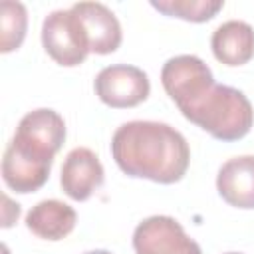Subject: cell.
<instances>
[{
	"mask_svg": "<svg viewBox=\"0 0 254 254\" xmlns=\"http://www.w3.org/2000/svg\"><path fill=\"white\" fill-rule=\"evenodd\" d=\"M111 157L135 179L171 185L185 177L190 163L187 139L161 121H127L111 137Z\"/></svg>",
	"mask_w": 254,
	"mask_h": 254,
	"instance_id": "1",
	"label": "cell"
},
{
	"mask_svg": "<svg viewBox=\"0 0 254 254\" xmlns=\"http://www.w3.org/2000/svg\"><path fill=\"white\" fill-rule=\"evenodd\" d=\"M183 115L224 143L246 137L254 123V109L248 97L240 89L218 83L187 107Z\"/></svg>",
	"mask_w": 254,
	"mask_h": 254,
	"instance_id": "2",
	"label": "cell"
},
{
	"mask_svg": "<svg viewBox=\"0 0 254 254\" xmlns=\"http://www.w3.org/2000/svg\"><path fill=\"white\" fill-rule=\"evenodd\" d=\"M161 83L183 113L214 85V77L210 67L198 56L181 54L165 62L161 69Z\"/></svg>",
	"mask_w": 254,
	"mask_h": 254,
	"instance_id": "3",
	"label": "cell"
},
{
	"mask_svg": "<svg viewBox=\"0 0 254 254\" xmlns=\"http://www.w3.org/2000/svg\"><path fill=\"white\" fill-rule=\"evenodd\" d=\"M65 141V121L64 117L48 107H40L34 111H28L16 129V135L10 143H14L24 153L54 161L56 153L62 149Z\"/></svg>",
	"mask_w": 254,
	"mask_h": 254,
	"instance_id": "4",
	"label": "cell"
},
{
	"mask_svg": "<svg viewBox=\"0 0 254 254\" xmlns=\"http://www.w3.org/2000/svg\"><path fill=\"white\" fill-rule=\"evenodd\" d=\"M42 46L46 54L64 67H75L85 62L89 44L71 10H54L42 24Z\"/></svg>",
	"mask_w": 254,
	"mask_h": 254,
	"instance_id": "5",
	"label": "cell"
},
{
	"mask_svg": "<svg viewBox=\"0 0 254 254\" xmlns=\"http://www.w3.org/2000/svg\"><path fill=\"white\" fill-rule=\"evenodd\" d=\"M95 93L97 97L113 107L127 109L143 103L151 93V83L147 73L137 65L115 64L103 67L95 77Z\"/></svg>",
	"mask_w": 254,
	"mask_h": 254,
	"instance_id": "6",
	"label": "cell"
},
{
	"mask_svg": "<svg viewBox=\"0 0 254 254\" xmlns=\"http://www.w3.org/2000/svg\"><path fill=\"white\" fill-rule=\"evenodd\" d=\"M133 248L137 254H202L198 242L173 216L165 214L149 216L137 224Z\"/></svg>",
	"mask_w": 254,
	"mask_h": 254,
	"instance_id": "7",
	"label": "cell"
},
{
	"mask_svg": "<svg viewBox=\"0 0 254 254\" xmlns=\"http://www.w3.org/2000/svg\"><path fill=\"white\" fill-rule=\"evenodd\" d=\"M77 18L85 40L89 44V52L105 56L115 52L121 46V24L115 14L99 2H77L69 8Z\"/></svg>",
	"mask_w": 254,
	"mask_h": 254,
	"instance_id": "8",
	"label": "cell"
},
{
	"mask_svg": "<svg viewBox=\"0 0 254 254\" xmlns=\"http://www.w3.org/2000/svg\"><path fill=\"white\" fill-rule=\"evenodd\" d=\"M105 173L99 157L87 149V147H77L67 153L64 165H62V189L64 192L77 202L87 200L101 185H103Z\"/></svg>",
	"mask_w": 254,
	"mask_h": 254,
	"instance_id": "9",
	"label": "cell"
},
{
	"mask_svg": "<svg viewBox=\"0 0 254 254\" xmlns=\"http://www.w3.org/2000/svg\"><path fill=\"white\" fill-rule=\"evenodd\" d=\"M52 163L54 161L36 159L18 149L14 143H8L2 159V179L8 189L20 194H28L46 185Z\"/></svg>",
	"mask_w": 254,
	"mask_h": 254,
	"instance_id": "10",
	"label": "cell"
},
{
	"mask_svg": "<svg viewBox=\"0 0 254 254\" xmlns=\"http://www.w3.org/2000/svg\"><path fill=\"white\" fill-rule=\"evenodd\" d=\"M216 189L224 202L234 208H254V155L228 159L216 175Z\"/></svg>",
	"mask_w": 254,
	"mask_h": 254,
	"instance_id": "11",
	"label": "cell"
},
{
	"mask_svg": "<svg viewBox=\"0 0 254 254\" xmlns=\"http://www.w3.org/2000/svg\"><path fill=\"white\" fill-rule=\"evenodd\" d=\"M210 48L220 64L230 67L244 65L254 56V30L242 20H228L214 30Z\"/></svg>",
	"mask_w": 254,
	"mask_h": 254,
	"instance_id": "12",
	"label": "cell"
},
{
	"mask_svg": "<svg viewBox=\"0 0 254 254\" xmlns=\"http://www.w3.org/2000/svg\"><path fill=\"white\" fill-rule=\"evenodd\" d=\"M77 222L75 210L56 198L40 200L36 206L30 208L26 216V226L32 234L44 240H62L65 238Z\"/></svg>",
	"mask_w": 254,
	"mask_h": 254,
	"instance_id": "13",
	"label": "cell"
},
{
	"mask_svg": "<svg viewBox=\"0 0 254 254\" xmlns=\"http://www.w3.org/2000/svg\"><path fill=\"white\" fill-rule=\"evenodd\" d=\"M151 6L165 16L187 22H208L224 6L222 0H151Z\"/></svg>",
	"mask_w": 254,
	"mask_h": 254,
	"instance_id": "14",
	"label": "cell"
},
{
	"mask_svg": "<svg viewBox=\"0 0 254 254\" xmlns=\"http://www.w3.org/2000/svg\"><path fill=\"white\" fill-rule=\"evenodd\" d=\"M28 30V12L20 2L0 4V52L8 54L22 46Z\"/></svg>",
	"mask_w": 254,
	"mask_h": 254,
	"instance_id": "15",
	"label": "cell"
},
{
	"mask_svg": "<svg viewBox=\"0 0 254 254\" xmlns=\"http://www.w3.org/2000/svg\"><path fill=\"white\" fill-rule=\"evenodd\" d=\"M83 254H111L109 250H87V252H83Z\"/></svg>",
	"mask_w": 254,
	"mask_h": 254,
	"instance_id": "16",
	"label": "cell"
},
{
	"mask_svg": "<svg viewBox=\"0 0 254 254\" xmlns=\"http://www.w3.org/2000/svg\"><path fill=\"white\" fill-rule=\"evenodd\" d=\"M226 254H242V252H226Z\"/></svg>",
	"mask_w": 254,
	"mask_h": 254,
	"instance_id": "17",
	"label": "cell"
}]
</instances>
